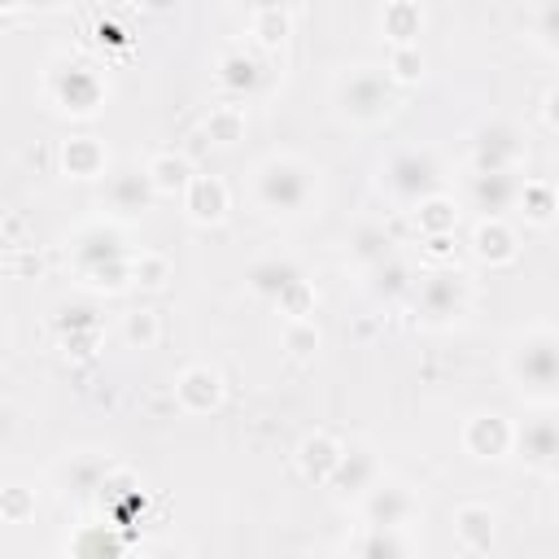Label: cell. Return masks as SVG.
I'll use <instances>...</instances> for the list:
<instances>
[{
  "mask_svg": "<svg viewBox=\"0 0 559 559\" xmlns=\"http://www.w3.org/2000/svg\"><path fill=\"white\" fill-rule=\"evenodd\" d=\"M245 131H249L245 105H231V100H223V105H214V109L205 114V135H210L214 144H223V148L240 144V140H245Z\"/></svg>",
  "mask_w": 559,
  "mask_h": 559,
  "instance_id": "34",
  "label": "cell"
},
{
  "mask_svg": "<svg viewBox=\"0 0 559 559\" xmlns=\"http://www.w3.org/2000/svg\"><path fill=\"white\" fill-rule=\"evenodd\" d=\"M511 454L524 467H533V472H555V463H559V428H555V415L550 411H533L524 424H515Z\"/></svg>",
  "mask_w": 559,
  "mask_h": 559,
  "instance_id": "13",
  "label": "cell"
},
{
  "mask_svg": "<svg viewBox=\"0 0 559 559\" xmlns=\"http://www.w3.org/2000/svg\"><path fill=\"white\" fill-rule=\"evenodd\" d=\"M74 271L83 275V284L100 288V293H122L131 288V253L122 240V227L109 218H92L83 227H74L70 245H66Z\"/></svg>",
  "mask_w": 559,
  "mask_h": 559,
  "instance_id": "3",
  "label": "cell"
},
{
  "mask_svg": "<svg viewBox=\"0 0 559 559\" xmlns=\"http://www.w3.org/2000/svg\"><path fill=\"white\" fill-rule=\"evenodd\" d=\"M166 280H170V258H162L153 249L131 253V288H162Z\"/></svg>",
  "mask_w": 559,
  "mask_h": 559,
  "instance_id": "37",
  "label": "cell"
},
{
  "mask_svg": "<svg viewBox=\"0 0 559 559\" xmlns=\"http://www.w3.org/2000/svg\"><path fill=\"white\" fill-rule=\"evenodd\" d=\"M301 559H345V555H336V550H310V555H301Z\"/></svg>",
  "mask_w": 559,
  "mask_h": 559,
  "instance_id": "45",
  "label": "cell"
},
{
  "mask_svg": "<svg viewBox=\"0 0 559 559\" xmlns=\"http://www.w3.org/2000/svg\"><path fill=\"white\" fill-rule=\"evenodd\" d=\"M44 96L57 114L66 118H92L105 96H109V83L105 74L92 66V61H79V57H52L48 70H44Z\"/></svg>",
  "mask_w": 559,
  "mask_h": 559,
  "instance_id": "5",
  "label": "cell"
},
{
  "mask_svg": "<svg viewBox=\"0 0 559 559\" xmlns=\"http://www.w3.org/2000/svg\"><path fill=\"white\" fill-rule=\"evenodd\" d=\"M35 515V489L26 485H4L0 489V520L4 524H26Z\"/></svg>",
  "mask_w": 559,
  "mask_h": 559,
  "instance_id": "40",
  "label": "cell"
},
{
  "mask_svg": "<svg viewBox=\"0 0 559 559\" xmlns=\"http://www.w3.org/2000/svg\"><path fill=\"white\" fill-rule=\"evenodd\" d=\"M459 214L463 210L454 205V197L437 192V197H428V201L415 205V227H419V236H454Z\"/></svg>",
  "mask_w": 559,
  "mask_h": 559,
  "instance_id": "33",
  "label": "cell"
},
{
  "mask_svg": "<svg viewBox=\"0 0 559 559\" xmlns=\"http://www.w3.org/2000/svg\"><path fill=\"white\" fill-rule=\"evenodd\" d=\"M144 559H188V550L175 546V542H153V546L144 550Z\"/></svg>",
  "mask_w": 559,
  "mask_h": 559,
  "instance_id": "43",
  "label": "cell"
},
{
  "mask_svg": "<svg viewBox=\"0 0 559 559\" xmlns=\"http://www.w3.org/2000/svg\"><path fill=\"white\" fill-rule=\"evenodd\" d=\"M515 214L524 218V227H550L559 214V197L550 179H524L520 197H515Z\"/></svg>",
  "mask_w": 559,
  "mask_h": 559,
  "instance_id": "29",
  "label": "cell"
},
{
  "mask_svg": "<svg viewBox=\"0 0 559 559\" xmlns=\"http://www.w3.org/2000/svg\"><path fill=\"white\" fill-rule=\"evenodd\" d=\"M454 236H424V258L432 266H454Z\"/></svg>",
  "mask_w": 559,
  "mask_h": 559,
  "instance_id": "42",
  "label": "cell"
},
{
  "mask_svg": "<svg viewBox=\"0 0 559 559\" xmlns=\"http://www.w3.org/2000/svg\"><path fill=\"white\" fill-rule=\"evenodd\" d=\"M109 459L105 454H96V450H74V454H66L61 463H57V485L66 489V493H74V498H92L96 489H100V480L109 476Z\"/></svg>",
  "mask_w": 559,
  "mask_h": 559,
  "instance_id": "23",
  "label": "cell"
},
{
  "mask_svg": "<svg viewBox=\"0 0 559 559\" xmlns=\"http://www.w3.org/2000/svg\"><path fill=\"white\" fill-rule=\"evenodd\" d=\"M301 280H306V271H301L288 253H266V258L249 262V271H245L249 293L262 297V301H271V306H280V297H284L293 284H301Z\"/></svg>",
  "mask_w": 559,
  "mask_h": 559,
  "instance_id": "19",
  "label": "cell"
},
{
  "mask_svg": "<svg viewBox=\"0 0 559 559\" xmlns=\"http://www.w3.org/2000/svg\"><path fill=\"white\" fill-rule=\"evenodd\" d=\"M332 105L345 122L354 127H376L393 114L397 105V87L389 83V74L380 66H345L332 79Z\"/></svg>",
  "mask_w": 559,
  "mask_h": 559,
  "instance_id": "4",
  "label": "cell"
},
{
  "mask_svg": "<svg viewBox=\"0 0 559 559\" xmlns=\"http://www.w3.org/2000/svg\"><path fill=\"white\" fill-rule=\"evenodd\" d=\"M144 175H148V188H153V197H183V188L192 183V162L183 157V153H170V148H162V153H153L148 162H144Z\"/></svg>",
  "mask_w": 559,
  "mask_h": 559,
  "instance_id": "27",
  "label": "cell"
},
{
  "mask_svg": "<svg viewBox=\"0 0 559 559\" xmlns=\"http://www.w3.org/2000/svg\"><path fill=\"white\" fill-rule=\"evenodd\" d=\"M380 70L389 74L393 87H411V83L424 79L428 61H424V48H419V44H397V48H389V57H384Z\"/></svg>",
  "mask_w": 559,
  "mask_h": 559,
  "instance_id": "35",
  "label": "cell"
},
{
  "mask_svg": "<svg viewBox=\"0 0 559 559\" xmlns=\"http://www.w3.org/2000/svg\"><path fill=\"white\" fill-rule=\"evenodd\" d=\"M502 371H507L511 389H515L528 406L550 411L555 397H559V336H555V328H550V323L524 328V332L511 341V349H507V358H502Z\"/></svg>",
  "mask_w": 559,
  "mask_h": 559,
  "instance_id": "2",
  "label": "cell"
},
{
  "mask_svg": "<svg viewBox=\"0 0 559 559\" xmlns=\"http://www.w3.org/2000/svg\"><path fill=\"white\" fill-rule=\"evenodd\" d=\"M0 354H4V328H0Z\"/></svg>",
  "mask_w": 559,
  "mask_h": 559,
  "instance_id": "46",
  "label": "cell"
},
{
  "mask_svg": "<svg viewBox=\"0 0 559 559\" xmlns=\"http://www.w3.org/2000/svg\"><path fill=\"white\" fill-rule=\"evenodd\" d=\"M380 476H384V472H380L376 450H371L367 441H345L341 463H336V472H332V480H328L323 489H332V493H341V498H362Z\"/></svg>",
  "mask_w": 559,
  "mask_h": 559,
  "instance_id": "16",
  "label": "cell"
},
{
  "mask_svg": "<svg viewBox=\"0 0 559 559\" xmlns=\"http://www.w3.org/2000/svg\"><path fill=\"white\" fill-rule=\"evenodd\" d=\"M345 249H349V258L367 271V266H376V262H384V258L393 253V236L384 231V223H358V227L349 231Z\"/></svg>",
  "mask_w": 559,
  "mask_h": 559,
  "instance_id": "32",
  "label": "cell"
},
{
  "mask_svg": "<svg viewBox=\"0 0 559 559\" xmlns=\"http://www.w3.org/2000/svg\"><path fill=\"white\" fill-rule=\"evenodd\" d=\"M345 559H411V542L402 528H367L349 542Z\"/></svg>",
  "mask_w": 559,
  "mask_h": 559,
  "instance_id": "30",
  "label": "cell"
},
{
  "mask_svg": "<svg viewBox=\"0 0 559 559\" xmlns=\"http://www.w3.org/2000/svg\"><path fill=\"white\" fill-rule=\"evenodd\" d=\"M524 157H528V140H524V131H520L515 122L493 118V122L476 127V135H472V170H476V175L520 170Z\"/></svg>",
  "mask_w": 559,
  "mask_h": 559,
  "instance_id": "9",
  "label": "cell"
},
{
  "mask_svg": "<svg viewBox=\"0 0 559 559\" xmlns=\"http://www.w3.org/2000/svg\"><path fill=\"white\" fill-rule=\"evenodd\" d=\"M245 22H249V44L258 52H275L293 35V9L288 4H253L245 13Z\"/></svg>",
  "mask_w": 559,
  "mask_h": 559,
  "instance_id": "26",
  "label": "cell"
},
{
  "mask_svg": "<svg viewBox=\"0 0 559 559\" xmlns=\"http://www.w3.org/2000/svg\"><path fill=\"white\" fill-rule=\"evenodd\" d=\"M411 297H415L419 323H428V328H450V323H459V319L467 314V306H472V280H467L459 266H432V271H424V275L415 280Z\"/></svg>",
  "mask_w": 559,
  "mask_h": 559,
  "instance_id": "7",
  "label": "cell"
},
{
  "mask_svg": "<svg viewBox=\"0 0 559 559\" xmlns=\"http://www.w3.org/2000/svg\"><path fill=\"white\" fill-rule=\"evenodd\" d=\"M223 393H227L223 371L210 367V362H188L179 371V380H175V402H179L183 415H210V411H218L223 406Z\"/></svg>",
  "mask_w": 559,
  "mask_h": 559,
  "instance_id": "14",
  "label": "cell"
},
{
  "mask_svg": "<svg viewBox=\"0 0 559 559\" xmlns=\"http://www.w3.org/2000/svg\"><path fill=\"white\" fill-rule=\"evenodd\" d=\"M472 253L485 266H511L520 258V236L507 218H480L472 231Z\"/></svg>",
  "mask_w": 559,
  "mask_h": 559,
  "instance_id": "25",
  "label": "cell"
},
{
  "mask_svg": "<svg viewBox=\"0 0 559 559\" xmlns=\"http://www.w3.org/2000/svg\"><path fill=\"white\" fill-rule=\"evenodd\" d=\"M511 432H515V424L502 411H476L463 424V450L480 463H498L511 454Z\"/></svg>",
  "mask_w": 559,
  "mask_h": 559,
  "instance_id": "15",
  "label": "cell"
},
{
  "mask_svg": "<svg viewBox=\"0 0 559 559\" xmlns=\"http://www.w3.org/2000/svg\"><path fill=\"white\" fill-rule=\"evenodd\" d=\"M105 183V192H100V205H105V214H109V223H135V218H144L148 210H153V188H148V175H144V166H109V175L100 179Z\"/></svg>",
  "mask_w": 559,
  "mask_h": 559,
  "instance_id": "11",
  "label": "cell"
},
{
  "mask_svg": "<svg viewBox=\"0 0 559 559\" xmlns=\"http://www.w3.org/2000/svg\"><path fill=\"white\" fill-rule=\"evenodd\" d=\"M555 87H546V96H542V122H546V131H555Z\"/></svg>",
  "mask_w": 559,
  "mask_h": 559,
  "instance_id": "44",
  "label": "cell"
},
{
  "mask_svg": "<svg viewBox=\"0 0 559 559\" xmlns=\"http://www.w3.org/2000/svg\"><path fill=\"white\" fill-rule=\"evenodd\" d=\"M450 524H454V542L463 555H485L498 537V515L489 502H459Z\"/></svg>",
  "mask_w": 559,
  "mask_h": 559,
  "instance_id": "21",
  "label": "cell"
},
{
  "mask_svg": "<svg viewBox=\"0 0 559 559\" xmlns=\"http://www.w3.org/2000/svg\"><path fill=\"white\" fill-rule=\"evenodd\" d=\"M0 227H4V214H0Z\"/></svg>",
  "mask_w": 559,
  "mask_h": 559,
  "instance_id": "47",
  "label": "cell"
},
{
  "mask_svg": "<svg viewBox=\"0 0 559 559\" xmlns=\"http://www.w3.org/2000/svg\"><path fill=\"white\" fill-rule=\"evenodd\" d=\"M358 507H362V524L367 528H411L415 520H419V493L406 485V480H389V476H380L362 498H358Z\"/></svg>",
  "mask_w": 559,
  "mask_h": 559,
  "instance_id": "10",
  "label": "cell"
},
{
  "mask_svg": "<svg viewBox=\"0 0 559 559\" xmlns=\"http://www.w3.org/2000/svg\"><path fill=\"white\" fill-rule=\"evenodd\" d=\"M183 214L197 223V227H214V223H223L227 218V210H231V192H227V183L218 179V175H192V183L183 188Z\"/></svg>",
  "mask_w": 559,
  "mask_h": 559,
  "instance_id": "20",
  "label": "cell"
},
{
  "mask_svg": "<svg viewBox=\"0 0 559 559\" xmlns=\"http://www.w3.org/2000/svg\"><path fill=\"white\" fill-rule=\"evenodd\" d=\"M271 74L275 70H271L266 52H258L253 44H227L218 52V61H214V79L231 96V105L236 100H258L271 87Z\"/></svg>",
  "mask_w": 559,
  "mask_h": 559,
  "instance_id": "8",
  "label": "cell"
},
{
  "mask_svg": "<svg viewBox=\"0 0 559 559\" xmlns=\"http://www.w3.org/2000/svg\"><path fill=\"white\" fill-rule=\"evenodd\" d=\"M533 44L546 57H559V0H546L533 9Z\"/></svg>",
  "mask_w": 559,
  "mask_h": 559,
  "instance_id": "39",
  "label": "cell"
},
{
  "mask_svg": "<svg viewBox=\"0 0 559 559\" xmlns=\"http://www.w3.org/2000/svg\"><path fill=\"white\" fill-rule=\"evenodd\" d=\"M280 314H288V319H310V314H314V284H310V280L293 284V288L280 297Z\"/></svg>",
  "mask_w": 559,
  "mask_h": 559,
  "instance_id": "41",
  "label": "cell"
},
{
  "mask_svg": "<svg viewBox=\"0 0 559 559\" xmlns=\"http://www.w3.org/2000/svg\"><path fill=\"white\" fill-rule=\"evenodd\" d=\"M376 183H380V192H384L393 205H411V210H415L419 201H428V197L441 192V162H437L428 148H397V153L380 166Z\"/></svg>",
  "mask_w": 559,
  "mask_h": 559,
  "instance_id": "6",
  "label": "cell"
},
{
  "mask_svg": "<svg viewBox=\"0 0 559 559\" xmlns=\"http://www.w3.org/2000/svg\"><path fill=\"white\" fill-rule=\"evenodd\" d=\"M249 201L271 218H306L319 205V166L301 153H266L249 170Z\"/></svg>",
  "mask_w": 559,
  "mask_h": 559,
  "instance_id": "1",
  "label": "cell"
},
{
  "mask_svg": "<svg viewBox=\"0 0 559 559\" xmlns=\"http://www.w3.org/2000/svg\"><path fill=\"white\" fill-rule=\"evenodd\" d=\"M341 450H345V441H336L332 432L314 428V432H306V437L297 441L293 459H297V472H301L310 485H328L332 472H336V463H341Z\"/></svg>",
  "mask_w": 559,
  "mask_h": 559,
  "instance_id": "22",
  "label": "cell"
},
{
  "mask_svg": "<svg viewBox=\"0 0 559 559\" xmlns=\"http://www.w3.org/2000/svg\"><path fill=\"white\" fill-rule=\"evenodd\" d=\"M61 170H66V179H79V183L105 179L109 175V148L96 135H70L61 144Z\"/></svg>",
  "mask_w": 559,
  "mask_h": 559,
  "instance_id": "24",
  "label": "cell"
},
{
  "mask_svg": "<svg viewBox=\"0 0 559 559\" xmlns=\"http://www.w3.org/2000/svg\"><path fill=\"white\" fill-rule=\"evenodd\" d=\"M66 559H127L131 550V533L105 524V520H87L79 528H70L66 537Z\"/></svg>",
  "mask_w": 559,
  "mask_h": 559,
  "instance_id": "18",
  "label": "cell"
},
{
  "mask_svg": "<svg viewBox=\"0 0 559 559\" xmlns=\"http://www.w3.org/2000/svg\"><path fill=\"white\" fill-rule=\"evenodd\" d=\"M415 288V271H411V262L406 258H397V253H389L384 262H376V266H367V293L376 297V301H397V297H406Z\"/></svg>",
  "mask_w": 559,
  "mask_h": 559,
  "instance_id": "28",
  "label": "cell"
},
{
  "mask_svg": "<svg viewBox=\"0 0 559 559\" xmlns=\"http://www.w3.org/2000/svg\"><path fill=\"white\" fill-rule=\"evenodd\" d=\"M122 341H127L131 349H153V345L162 341V319H157V310H131V314H122Z\"/></svg>",
  "mask_w": 559,
  "mask_h": 559,
  "instance_id": "36",
  "label": "cell"
},
{
  "mask_svg": "<svg viewBox=\"0 0 559 559\" xmlns=\"http://www.w3.org/2000/svg\"><path fill=\"white\" fill-rule=\"evenodd\" d=\"M524 175L520 170H498V175H467V205L480 210V218H507V210H515Z\"/></svg>",
  "mask_w": 559,
  "mask_h": 559,
  "instance_id": "17",
  "label": "cell"
},
{
  "mask_svg": "<svg viewBox=\"0 0 559 559\" xmlns=\"http://www.w3.org/2000/svg\"><path fill=\"white\" fill-rule=\"evenodd\" d=\"M419 31H424V9L415 0H393L380 9V35L389 39V48L419 44Z\"/></svg>",
  "mask_w": 559,
  "mask_h": 559,
  "instance_id": "31",
  "label": "cell"
},
{
  "mask_svg": "<svg viewBox=\"0 0 559 559\" xmlns=\"http://www.w3.org/2000/svg\"><path fill=\"white\" fill-rule=\"evenodd\" d=\"M284 349L297 362H310L319 354V323L314 319H288L284 323Z\"/></svg>",
  "mask_w": 559,
  "mask_h": 559,
  "instance_id": "38",
  "label": "cell"
},
{
  "mask_svg": "<svg viewBox=\"0 0 559 559\" xmlns=\"http://www.w3.org/2000/svg\"><path fill=\"white\" fill-rule=\"evenodd\" d=\"M92 502L100 507V520H105V524L131 533V524H140V515H144L148 493H144V485H140L135 472H127V467H109V476L100 480V489L92 493Z\"/></svg>",
  "mask_w": 559,
  "mask_h": 559,
  "instance_id": "12",
  "label": "cell"
}]
</instances>
